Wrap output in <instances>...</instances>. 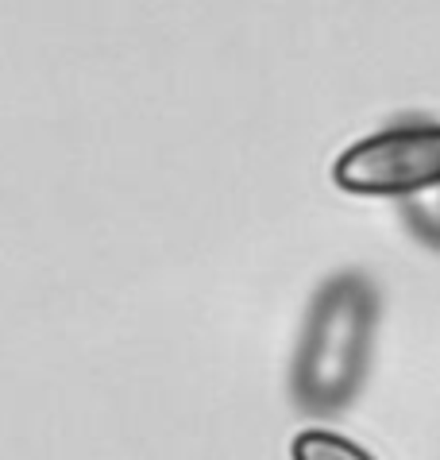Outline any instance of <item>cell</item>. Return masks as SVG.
<instances>
[{
	"label": "cell",
	"instance_id": "cell-1",
	"mask_svg": "<svg viewBox=\"0 0 440 460\" xmlns=\"http://www.w3.org/2000/svg\"><path fill=\"white\" fill-rule=\"evenodd\" d=\"M379 290L364 271H340L313 294L294 356V402L302 414L332 418L356 402L371 367Z\"/></svg>",
	"mask_w": 440,
	"mask_h": 460
},
{
	"label": "cell",
	"instance_id": "cell-2",
	"mask_svg": "<svg viewBox=\"0 0 440 460\" xmlns=\"http://www.w3.org/2000/svg\"><path fill=\"white\" fill-rule=\"evenodd\" d=\"M332 182L356 198L398 201L440 186V124L402 120L356 139L332 163Z\"/></svg>",
	"mask_w": 440,
	"mask_h": 460
},
{
	"label": "cell",
	"instance_id": "cell-3",
	"mask_svg": "<svg viewBox=\"0 0 440 460\" xmlns=\"http://www.w3.org/2000/svg\"><path fill=\"white\" fill-rule=\"evenodd\" d=\"M290 460H374L364 445L340 438L332 429H302L290 441Z\"/></svg>",
	"mask_w": 440,
	"mask_h": 460
},
{
	"label": "cell",
	"instance_id": "cell-4",
	"mask_svg": "<svg viewBox=\"0 0 440 460\" xmlns=\"http://www.w3.org/2000/svg\"><path fill=\"white\" fill-rule=\"evenodd\" d=\"M398 213H402L406 228L421 240V244H429L433 252H440V186L398 201Z\"/></svg>",
	"mask_w": 440,
	"mask_h": 460
}]
</instances>
